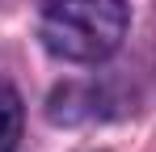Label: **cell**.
Returning a JSON list of instances; mask_svg holds the SVG:
<instances>
[{"instance_id": "cell-1", "label": "cell", "mask_w": 156, "mask_h": 152, "mask_svg": "<svg viewBox=\"0 0 156 152\" xmlns=\"http://www.w3.org/2000/svg\"><path fill=\"white\" fill-rule=\"evenodd\" d=\"M127 34V0H47L38 38L55 59L97 63Z\"/></svg>"}, {"instance_id": "cell-2", "label": "cell", "mask_w": 156, "mask_h": 152, "mask_svg": "<svg viewBox=\"0 0 156 152\" xmlns=\"http://www.w3.org/2000/svg\"><path fill=\"white\" fill-rule=\"evenodd\" d=\"M21 139V97L13 93V85L0 80V152H13Z\"/></svg>"}]
</instances>
